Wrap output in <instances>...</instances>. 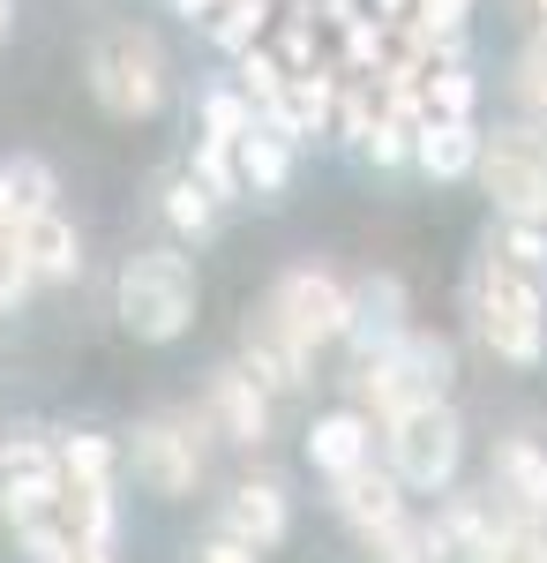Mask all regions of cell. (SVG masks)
Here are the masks:
<instances>
[{
    "instance_id": "d4e9b609",
    "label": "cell",
    "mask_w": 547,
    "mask_h": 563,
    "mask_svg": "<svg viewBox=\"0 0 547 563\" xmlns=\"http://www.w3.org/2000/svg\"><path fill=\"white\" fill-rule=\"evenodd\" d=\"M495 256H510L517 271H533V278H540V271H547V225H540V218H510Z\"/></svg>"
},
{
    "instance_id": "603a6c76",
    "label": "cell",
    "mask_w": 547,
    "mask_h": 563,
    "mask_svg": "<svg viewBox=\"0 0 547 563\" xmlns=\"http://www.w3.org/2000/svg\"><path fill=\"white\" fill-rule=\"evenodd\" d=\"M60 481H113V443L105 435H68L60 443Z\"/></svg>"
},
{
    "instance_id": "ffe728a7",
    "label": "cell",
    "mask_w": 547,
    "mask_h": 563,
    "mask_svg": "<svg viewBox=\"0 0 547 563\" xmlns=\"http://www.w3.org/2000/svg\"><path fill=\"white\" fill-rule=\"evenodd\" d=\"M241 76H248V98H255V113H263V129H270V121H278V106H286V76H293V68H286L278 53L248 45V53H241Z\"/></svg>"
},
{
    "instance_id": "83f0119b",
    "label": "cell",
    "mask_w": 547,
    "mask_h": 563,
    "mask_svg": "<svg viewBox=\"0 0 547 563\" xmlns=\"http://www.w3.org/2000/svg\"><path fill=\"white\" fill-rule=\"evenodd\" d=\"M382 53H390V31L368 23V15H353V23H345V60H353V76L382 68Z\"/></svg>"
},
{
    "instance_id": "8992f818",
    "label": "cell",
    "mask_w": 547,
    "mask_h": 563,
    "mask_svg": "<svg viewBox=\"0 0 547 563\" xmlns=\"http://www.w3.org/2000/svg\"><path fill=\"white\" fill-rule=\"evenodd\" d=\"M270 316L293 331L300 346H323V339H345V323H353V294L337 286L331 271H286L278 286H270Z\"/></svg>"
},
{
    "instance_id": "52a82bcc",
    "label": "cell",
    "mask_w": 547,
    "mask_h": 563,
    "mask_svg": "<svg viewBox=\"0 0 547 563\" xmlns=\"http://www.w3.org/2000/svg\"><path fill=\"white\" fill-rule=\"evenodd\" d=\"M135 474L150 481L158 496H196V481H203V435L188 413H158V421H143L135 429Z\"/></svg>"
},
{
    "instance_id": "6da1fadb",
    "label": "cell",
    "mask_w": 547,
    "mask_h": 563,
    "mask_svg": "<svg viewBox=\"0 0 547 563\" xmlns=\"http://www.w3.org/2000/svg\"><path fill=\"white\" fill-rule=\"evenodd\" d=\"M472 323H480V339L495 361L510 368H533L547 346V301H540V278L533 271H517L510 256H488L472 271Z\"/></svg>"
},
{
    "instance_id": "7a4b0ae2",
    "label": "cell",
    "mask_w": 547,
    "mask_h": 563,
    "mask_svg": "<svg viewBox=\"0 0 547 563\" xmlns=\"http://www.w3.org/2000/svg\"><path fill=\"white\" fill-rule=\"evenodd\" d=\"M121 323L135 331V339H150V346L180 339V331L196 323V271H188V256H172V249L127 256V271H121Z\"/></svg>"
},
{
    "instance_id": "7402d4cb",
    "label": "cell",
    "mask_w": 547,
    "mask_h": 563,
    "mask_svg": "<svg viewBox=\"0 0 547 563\" xmlns=\"http://www.w3.org/2000/svg\"><path fill=\"white\" fill-rule=\"evenodd\" d=\"M196 180L211 188L217 203H225V196H241V158H233V143H225V135H203V143H196Z\"/></svg>"
},
{
    "instance_id": "30bf717a",
    "label": "cell",
    "mask_w": 547,
    "mask_h": 563,
    "mask_svg": "<svg viewBox=\"0 0 547 563\" xmlns=\"http://www.w3.org/2000/svg\"><path fill=\"white\" fill-rule=\"evenodd\" d=\"M211 421L225 443H263L270 435V390L248 368H217L211 376Z\"/></svg>"
},
{
    "instance_id": "484cf974",
    "label": "cell",
    "mask_w": 547,
    "mask_h": 563,
    "mask_svg": "<svg viewBox=\"0 0 547 563\" xmlns=\"http://www.w3.org/2000/svg\"><path fill=\"white\" fill-rule=\"evenodd\" d=\"M53 466H60V451H45L31 429L0 435V474H8V481H15V474H53Z\"/></svg>"
},
{
    "instance_id": "e575fe53",
    "label": "cell",
    "mask_w": 547,
    "mask_h": 563,
    "mask_svg": "<svg viewBox=\"0 0 547 563\" xmlns=\"http://www.w3.org/2000/svg\"><path fill=\"white\" fill-rule=\"evenodd\" d=\"M8 15H15V8H8V0H0V38H8Z\"/></svg>"
},
{
    "instance_id": "d6a6232c",
    "label": "cell",
    "mask_w": 547,
    "mask_h": 563,
    "mask_svg": "<svg viewBox=\"0 0 547 563\" xmlns=\"http://www.w3.org/2000/svg\"><path fill=\"white\" fill-rule=\"evenodd\" d=\"M172 8H180L188 23H211V15H217V0H172Z\"/></svg>"
},
{
    "instance_id": "44dd1931",
    "label": "cell",
    "mask_w": 547,
    "mask_h": 563,
    "mask_svg": "<svg viewBox=\"0 0 547 563\" xmlns=\"http://www.w3.org/2000/svg\"><path fill=\"white\" fill-rule=\"evenodd\" d=\"M427 113H435V121H472V98H480V90H472V76H465L458 60H443V68H427Z\"/></svg>"
},
{
    "instance_id": "8fae6325",
    "label": "cell",
    "mask_w": 547,
    "mask_h": 563,
    "mask_svg": "<svg viewBox=\"0 0 547 563\" xmlns=\"http://www.w3.org/2000/svg\"><path fill=\"white\" fill-rule=\"evenodd\" d=\"M15 233H23V256H31V278H38V286H60V278H76V271H83V241H76V225L53 211V203L31 211Z\"/></svg>"
},
{
    "instance_id": "f546056e",
    "label": "cell",
    "mask_w": 547,
    "mask_h": 563,
    "mask_svg": "<svg viewBox=\"0 0 547 563\" xmlns=\"http://www.w3.org/2000/svg\"><path fill=\"white\" fill-rule=\"evenodd\" d=\"M517 98H525V106H533V113L547 121V38L533 45L525 60H517Z\"/></svg>"
},
{
    "instance_id": "836d02e7",
    "label": "cell",
    "mask_w": 547,
    "mask_h": 563,
    "mask_svg": "<svg viewBox=\"0 0 547 563\" xmlns=\"http://www.w3.org/2000/svg\"><path fill=\"white\" fill-rule=\"evenodd\" d=\"M525 15H533V31L547 38V0H525Z\"/></svg>"
},
{
    "instance_id": "d6986e66",
    "label": "cell",
    "mask_w": 547,
    "mask_h": 563,
    "mask_svg": "<svg viewBox=\"0 0 547 563\" xmlns=\"http://www.w3.org/2000/svg\"><path fill=\"white\" fill-rule=\"evenodd\" d=\"M166 225H172V233H188V241H211V225H217V196H211V188H203L196 174L172 180V188H166Z\"/></svg>"
},
{
    "instance_id": "e0dca14e",
    "label": "cell",
    "mask_w": 547,
    "mask_h": 563,
    "mask_svg": "<svg viewBox=\"0 0 547 563\" xmlns=\"http://www.w3.org/2000/svg\"><path fill=\"white\" fill-rule=\"evenodd\" d=\"M390 353L405 361V376H413V390H421V398H443V390H450V376H458V353H450V339L398 331V339H390Z\"/></svg>"
},
{
    "instance_id": "ba28073f",
    "label": "cell",
    "mask_w": 547,
    "mask_h": 563,
    "mask_svg": "<svg viewBox=\"0 0 547 563\" xmlns=\"http://www.w3.org/2000/svg\"><path fill=\"white\" fill-rule=\"evenodd\" d=\"M241 353H248V376L263 390H300V384H308V353H315V346H300L293 331L263 308V316H248V331H241Z\"/></svg>"
},
{
    "instance_id": "277c9868",
    "label": "cell",
    "mask_w": 547,
    "mask_h": 563,
    "mask_svg": "<svg viewBox=\"0 0 547 563\" xmlns=\"http://www.w3.org/2000/svg\"><path fill=\"white\" fill-rule=\"evenodd\" d=\"M458 459H465V429L443 398H413V406L390 413V474L405 481V488H427V496L450 488Z\"/></svg>"
},
{
    "instance_id": "4fadbf2b",
    "label": "cell",
    "mask_w": 547,
    "mask_h": 563,
    "mask_svg": "<svg viewBox=\"0 0 547 563\" xmlns=\"http://www.w3.org/2000/svg\"><path fill=\"white\" fill-rule=\"evenodd\" d=\"M286 526H293V511H286V488H278V481H248V488H233V504H225V533H233V541H248V549H278Z\"/></svg>"
},
{
    "instance_id": "9a60e30c",
    "label": "cell",
    "mask_w": 547,
    "mask_h": 563,
    "mask_svg": "<svg viewBox=\"0 0 547 563\" xmlns=\"http://www.w3.org/2000/svg\"><path fill=\"white\" fill-rule=\"evenodd\" d=\"M233 158H241V188H255V196H278L293 180V143L278 129H248L233 143Z\"/></svg>"
},
{
    "instance_id": "5bb4252c",
    "label": "cell",
    "mask_w": 547,
    "mask_h": 563,
    "mask_svg": "<svg viewBox=\"0 0 547 563\" xmlns=\"http://www.w3.org/2000/svg\"><path fill=\"white\" fill-rule=\"evenodd\" d=\"M413 158H421L435 180H465L480 166V129H472V121H427V129L413 135Z\"/></svg>"
},
{
    "instance_id": "4dcf8cb0",
    "label": "cell",
    "mask_w": 547,
    "mask_h": 563,
    "mask_svg": "<svg viewBox=\"0 0 547 563\" xmlns=\"http://www.w3.org/2000/svg\"><path fill=\"white\" fill-rule=\"evenodd\" d=\"M196 563H255V549H248V541H233V533H217L211 549H196Z\"/></svg>"
},
{
    "instance_id": "3957f363",
    "label": "cell",
    "mask_w": 547,
    "mask_h": 563,
    "mask_svg": "<svg viewBox=\"0 0 547 563\" xmlns=\"http://www.w3.org/2000/svg\"><path fill=\"white\" fill-rule=\"evenodd\" d=\"M90 90H98V106L105 113H121V121H150L158 106H166V53L150 31H105V38L90 45Z\"/></svg>"
},
{
    "instance_id": "f1b7e54d",
    "label": "cell",
    "mask_w": 547,
    "mask_h": 563,
    "mask_svg": "<svg viewBox=\"0 0 547 563\" xmlns=\"http://www.w3.org/2000/svg\"><path fill=\"white\" fill-rule=\"evenodd\" d=\"M203 129L211 135H225V143H241V135L255 129V113H248V98H225V90H217L211 106H203Z\"/></svg>"
},
{
    "instance_id": "4316f807",
    "label": "cell",
    "mask_w": 547,
    "mask_h": 563,
    "mask_svg": "<svg viewBox=\"0 0 547 563\" xmlns=\"http://www.w3.org/2000/svg\"><path fill=\"white\" fill-rule=\"evenodd\" d=\"M0 180H8V196H15V211H23V218L53 203V174H45L38 158H15V166H0Z\"/></svg>"
},
{
    "instance_id": "9c48e42d",
    "label": "cell",
    "mask_w": 547,
    "mask_h": 563,
    "mask_svg": "<svg viewBox=\"0 0 547 563\" xmlns=\"http://www.w3.org/2000/svg\"><path fill=\"white\" fill-rule=\"evenodd\" d=\"M398 488H405L398 474H382V466L360 459V466L337 474V511H345V526H360V533L376 541V533H390V526L405 519V496H398Z\"/></svg>"
},
{
    "instance_id": "1f68e13d",
    "label": "cell",
    "mask_w": 547,
    "mask_h": 563,
    "mask_svg": "<svg viewBox=\"0 0 547 563\" xmlns=\"http://www.w3.org/2000/svg\"><path fill=\"white\" fill-rule=\"evenodd\" d=\"M38 563H113V556H105V541H68V549H53Z\"/></svg>"
},
{
    "instance_id": "7c38bea8",
    "label": "cell",
    "mask_w": 547,
    "mask_h": 563,
    "mask_svg": "<svg viewBox=\"0 0 547 563\" xmlns=\"http://www.w3.org/2000/svg\"><path fill=\"white\" fill-rule=\"evenodd\" d=\"M495 496L525 519H547V451L533 435H510L495 443Z\"/></svg>"
},
{
    "instance_id": "2e32d148",
    "label": "cell",
    "mask_w": 547,
    "mask_h": 563,
    "mask_svg": "<svg viewBox=\"0 0 547 563\" xmlns=\"http://www.w3.org/2000/svg\"><path fill=\"white\" fill-rule=\"evenodd\" d=\"M360 459H368V421H360V413H331V421H315V429H308V466H315V474H345V466H360Z\"/></svg>"
},
{
    "instance_id": "ac0fdd59",
    "label": "cell",
    "mask_w": 547,
    "mask_h": 563,
    "mask_svg": "<svg viewBox=\"0 0 547 563\" xmlns=\"http://www.w3.org/2000/svg\"><path fill=\"white\" fill-rule=\"evenodd\" d=\"M263 23H270V0H217V15L203 23V31H211L217 53H233V60H241V53L263 38Z\"/></svg>"
},
{
    "instance_id": "cb8c5ba5",
    "label": "cell",
    "mask_w": 547,
    "mask_h": 563,
    "mask_svg": "<svg viewBox=\"0 0 547 563\" xmlns=\"http://www.w3.org/2000/svg\"><path fill=\"white\" fill-rule=\"evenodd\" d=\"M31 256H23V233L15 225H0V308H15V301H31Z\"/></svg>"
},
{
    "instance_id": "5b68a950",
    "label": "cell",
    "mask_w": 547,
    "mask_h": 563,
    "mask_svg": "<svg viewBox=\"0 0 547 563\" xmlns=\"http://www.w3.org/2000/svg\"><path fill=\"white\" fill-rule=\"evenodd\" d=\"M480 188L503 218H540L547 225V135L540 129H495L480 135Z\"/></svg>"
}]
</instances>
